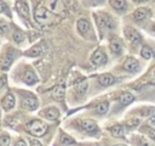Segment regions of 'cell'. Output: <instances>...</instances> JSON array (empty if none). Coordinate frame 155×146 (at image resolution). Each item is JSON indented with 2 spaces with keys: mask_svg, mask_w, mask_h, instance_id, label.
<instances>
[{
  "mask_svg": "<svg viewBox=\"0 0 155 146\" xmlns=\"http://www.w3.org/2000/svg\"><path fill=\"white\" fill-rule=\"evenodd\" d=\"M27 129L28 133L34 136H42L47 131V124L39 119H33L27 124Z\"/></svg>",
  "mask_w": 155,
  "mask_h": 146,
  "instance_id": "obj_1",
  "label": "cell"
},
{
  "mask_svg": "<svg viewBox=\"0 0 155 146\" xmlns=\"http://www.w3.org/2000/svg\"><path fill=\"white\" fill-rule=\"evenodd\" d=\"M94 19H96L97 26L101 29H110V28H114L115 27L114 19L108 13H104V12L94 13Z\"/></svg>",
  "mask_w": 155,
  "mask_h": 146,
  "instance_id": "obj_2",
  "label": "cell"
},
{
  "mask_svg": "<svg viewBox=\"0 0 155 146\" xmlns=\"http://www.w3.org/2000/svg\"><path fill=\"white\" fill-rule=\"evenodd\" d=\"M34 16H35L36 22H38L39 24H42V26H44V24H47L48 22H51V21H52V17H53L52 12L48 11V10H47L46 7H44V6L36 7Z\"/></svg>",
  "mask_w": 155,
  "mask_h": 146,
  "instance_id": "obj_3",
  "label": "cell"
},
{
  "mask_svg": "<svg viewBox=\"0 0 155 146\" xmlns=\"http://www.w3.org/2000/svg\"><path fill=\"white\" fill-rule=\"evenodd\" d=\"M45 7L54 15H61L64 11V4L62 0H45Z\"/></svg>",
  "mask_w": 155,
  "mask_h": 146,
  "instance_id": "obj_4",
  "label": "cell"
},
{
  "mask_svg": "<svg viewBox=\"0 0 155 146\" xmlns=\"http://www.w3.org/2000/svg\"><path fill=\"white\" fill-rule=\"evenodd\" d=\"M125 35H126L127 40H128L131 44H136V45H137V44L140 43V35H139V33H138L136 29L131 28V27L125 28Z\"/></svg>",
  "mask_w": 155,
  "mask_h": 146,
  "instance_id": "obj_5",
  "label": "cell"
},
{
  "mask_svg": "<svg viewBox=\"0 0 155 146\" xmlns=\"http://www.w3.org/2000/svg\"><path fill=\"white\" fill-rule=\"evenodd\" d=\"M76 27H78L79 33L82 34V35H85V36L91 33V24H90V22H88L87 19H85V18L79 19L78 23H76Z\"/></svg>",
  "mask_w": 155,
  "mask_h": 146,
  "instance_id": "obj_6",
  "label": "cell"
},
{
  "mask_svg": "<svg viewBox=\"0 0 155 146\" xmlns=\"http://www.w3.org/2000/svg\"><path fill=\"white\" fill-rule=\"evenodd\" d=\"M22 107L24 109H28V111H33V109H36L38 108V100L34 97V96H27L23 101H22Z\"/></svg>",
  "mask_w": 155,
  "mask_h": 146,
  "instance_id": "obj_7",
  "label": "cell"
},
{
  "mask_svg": "<svg viewBox=\"0 0 155 146\" xmlns=\"http://www.w3.org/2000/svg\"><path fill=\"white\" fill-rule=\"evenodd\" d=\"M124 68L128 72H136L139 69V62L133 57H128L124 62Z\"/></svg>",
  "mask_w": 155,
  "mask_h": 146,
  "instance_id": "obj_8",
  "label": "cell"
},
{
  "mask_svg": "<svg viewBox=\"0 0 155 146\" xmlns=\"http://www.w3.org/2000/svg\"><path fill=\"white\" fill-rule=\"evenodd\" d=\"M80 125L84 130L90 131V133H96L98 131V125L96 124V122L91 120V119H84L80 122Z\"/></svg>",
  "mask_w": 155,
  "mask_h": 146,
  "instance_id": "obj_9",
  "label": "cell"
},
{
  "mask_svg": "<svg viewBox=\"0 0 155 146\" xmlns=\"http://www.w3.org/2000/svg\"><path fill=\"white\" fill-rule=\"evenodd\" d=\"M22 80H23L25 84L31 85V84H35L39 79H38L36 74H35L31 69H27V71L23 73V75H22Z\"/></svg>",
  "mask_w": 155,
  "mask_h": 146,
  "instance_id": "obj_10",
  "label": "cell"
},
{
  "mask_svg": "<svg viewBox=\"0 0 155 146\" xmlns=\"http://www.w3.org/2000/svg\"><path fill=\"white\" fill-rule=\"evenodd\" d=\"M15 102H16V101H15V96H13L12 94H7V95H5L4 99H2L1 106H2V108H4L5 111H10L11 108H13Z\"/></svg>",
  "mask_w": 155,
  "mask_h": 146,
  "instance_id": "obj_11",
  "label": "cell"
},
{
  "mask_svg": "<svg viewBox=\"0 0 155 146\" xmlns=\"http://www.w3.org/2000/svg\"><path fill=\"white\" fill-rule=\"evenodd\" d=\"M64 95H65V86H64V84L57 85V86L53 89V91H52V96H53V99L57 100V101H63Z\"/></svg>",
  "mask_w": 155,
  "mask_h": 146,
  "instance_id": "obj_12",
  "label": "cell"
},
{
  "mask_svg": "<svg viewBox=\"0 0 155 146\" xmlns=\"http://www.w3.org/2000/svg\"><path fill=\"white\" fill-rule=\"evenodd\" d=\"M98 82L102 86H109L115 83V78L110 73H105V74H102L98 77Z\"/></svg>",
  "mask_w": 155,
  "mask_h": 146,
  "instance_id": "obj_13",
  "label": "cell"
},
{
  "mask_svg": "<svg viewBox=\"0 0 155 146\" xmlns=\"http://www.w3.org/2000/svg\"><path fill=\"white\" fill-rule=\"evenodd\" d=\"M16 10L22 17H24V18L29 17V7L24 1H17L16 2Z\"/></svg>",
  "mask_w": 155,
  "mask_h": 146,
  "instance_id": "obj_14",
  "label": "cell"
},
{
  "mask_svg": "<svg viewBox=\"0 0 155 146\" xmlns=\"http://www.w3.org/2000/svg\"><path fill=\"white\" fill-rule=\"evenodd\" d=\"M91 61L94 64H104L107 62V56L102 51H94L91 56Z\"/></svg>",
  "mask_w": 155,
  "mask_h": 146,
  "instance_id": "obj_15",
  "label": "cell"
},
{
  "mask_svg": "<svg viewBox=\"0 0 155 146\" xmlns=\"http://www.w3.org/2000/svg\"><path fill=\"white\" fill-rule=\"evenodd\" d=\"M148 16H149V10L148 9H144V7H139V9H137L133 12V18L136 21H138V22L145 19Z\"/></svg>",
  "mask_w": 155,
  "mask_h": 146,
  "instance_id": "obj_16",
  "label": "cell"
},
{
  "mask_svg": "<svg viewBox=\"0 0 155 146\" xmlns=\"http://www.w3.org/2000/svg\"><path fill=\"white\" fill-rule=\"evenodd\" d=\"M42 114H44L47 119H50V120H54V119L58 118L59 112H58V109L54 108V107H48V108H46V109L42 111Z\"/></svg>",
  "mask_w": 155,
  "mask_h": 146,
  "instance_id": "obj_17",
  "label": "cell"
},
{
  "mask_svg": "<svg viewBox=\"0 0 155 146\" xmlns=\"http://www.w3.org/2000/svg\"><path fill=\"white\" fill-rule=\"evenodd\" d=\"M12 61H13V55L12 54H4L2 57H1V69L6 71L11 66Z\"/></svg>",
  "mask_w": 155,
  "mask_h": 146,
  "instance_id": "obj_18",
  "label": "cell"
},
{
  "mask_svg": "<svg viewBox=\"0 0 155 146\" xmlns=\"http://www.w3.org/2000/svg\"><path fill=\"white\" fill-rule=\"evenodd\" d=\"M134 100V96L131 94V92H122L121 95H120V97H119V101L122 103V105H128V103H131L132 101Z\"/></svg>",
  "mask_w": 155,
  "mask_h": 146,
  "instance_id": "obj_19",
  "label": "cell"
},
{
  "mask_svg": "<svg viewBox=\"0 0 155 146\" xmlns=\"http://www.w3.org/2000/svg\"><path fill=\"white\" fill-rule=\"evenodd\" d=\"M109 2L111 5V7L115 9V10H117V11L124 10L126 7V5H127L126 4V0H110Z\"/></svg>",
  "mask_w": 155,
  "mask_h": 146,
  "instance_id": "obj_20",
  "label": "cell"
},
{
  "mask_svg": "<svg viewBox=\"0 0 155 146\" xmlns=\"http://www.w3.org/2000/svg\"><path fill=\"white\" fill-rule=\"evenodd\" d=\"M110 50H111V52L119 55V54L121 52V50H122V45H121V43H120L119 40L113 39V40L110 41Z\"/></svg>",
  "mask_w": 155,
  "mask_h": 146,
  "instance_id": "obj_21",
  "label": "cell"
},
{
  "mask_svg": "<svg viewBox=\"0 0 155 146\" xmlns=\"http://www.w3.org/2000/svg\"><path fill=\"white\" fill-rule=\"evenodd\" d=\"M87 89H88V83H87V80H82V82L78 83L76 86H75L76 92H79L80 95H84V94L87 91Z\"/></svg>",
  "mask_w": 155,
  "mask_h": 146,
  "instance_id": "obj_22",
  "label": "cell"
},
{
  "mask_svg": "<svg viewBox=\"0 0 155 146\" xmlns=\"http://www.w3.org/2000/svg\"><path fill=\"white\" fill-rule=\"evenodd\" d=\"M109 130H110V133H111L113 136H116V137H121V136H124V128H122L121 125H119V124L113 125Z\"/></svg>",
  "mask_w": 155,
  "mask_h": 146,
  "instance_id": "obj_23",
  "label": "cell"
},
{
  "mask_svg": "<svg viewBox=\"0 0 155 146\" xmlns=\"http://www.w3.org/2000/svg\"><path fill=\"white\" fill-rule=\"evenodd\" d=\"M41 52H42V47H41V45H35V46H33L30 50H28V51L25 52V55H27V56H31V57H34V56H39Z\"/></svg>",
  "mask_w": 155,
  "mask_h": 146,
  "instance_id": "obj_24",
  "label": "cell"
},
{
  "mask_svg": "<svg viewBox=\"0 0 155 146\" xmlns=\"http://www.w3.org/2000/svg\"><path fill=\"white\" fill-rule=\"evenodd\" d=\"M140 55H142V57L143 58H145V60H149V58H151L153 57V50L149 47V46H143L142 47V50H140Z\"/></svg>",
  "mask_w": 155,
  "mask_h": 146,
  "instance_id": "obj_25",
  "label": "cell"
},
{
  "mask_svg": "<svg viewBox=\"0 0 155 146\" xmlns=\"http://www.w3.org/2000/svg\"><path fill=\"white\" fill-rule=\"evenodd\" d=\"M108 108H109V103L108 102H101L97 105L96 107V111L99 113V114H104L108 112Z\"/></svg>",
  "mask_w": 155,
  "mask_h": 146,
  "instance_id": "obj_26",
  "label": "cell"
},
{
  "mask_svg": "<svg viewBox=\"0 0 155 146\" xmlns=\"http://www.w3.org/2000/svg\"><path fill=\"white\" fill-rule=\"evenodd\" d=\"M13 39H15V41H17V43H22V41L24 40V33H23L22 30H16V32L13 33Z\"/></svg>",
  "mask_w": 155,
  "mask_h": 146,
  "instance_id": "obj_27",
  "label": "cell"
},
{
  "mask_svg": "<svg viewBox=\"0 0 155 146\" xmlns=\"http://www.w3.org/2000/svg\"><path fill=\"white\" fill-rule=\"evenodd\" d=\"M61 141H62V144H63V145H73V144H74V140H73L70 136L65 135V134H62Z\"/></svg>",
  "mask_w": 155,
  "mask_h": 146,
  "instance_id": "obj_28",
  "label": "cell"
},
{
  "mask_svg": "<svg viewBox=\"0 0 155 146\" xmlns=\"http://www.w3.org/2000/svg\"><path fill=\"white\" fill-rule=\"evenodd\" d=\"M10 145V136L2 135L0 137V146H8Z\"/></svg>",
  "mask_w": 155,
  "mask_h": 146,
  "instance_id": "obj_29",
  "label": "cell"
},
{
  "mask_svg": "<svg viewBox=\"0 0 155 146\" xmlns=\"http://www.w3.org/2000/svg\"><path fill=\"white\" fill-rule=\"evenodd\" d=\"M138 123H139V119L138 118H133V119H130L127 122V125L128 127H134V125H138Z\"/></svg>",
  "mask_w": 155,
  "mask_h": 146,
  "instance_id": "obj_30",
  "label": "cell"
},
{
  "mask_svg": "<svg viewBox=\"0 0 155 146\" xmlns=\"http://www.w3.org/2000/svg\"><path fill=\"white\" fill-rule=\"evenodd\" d=\"M147 130H148V135L150 136V139L155 141V129L154 128H147Z\"/></svg>",
  "mask_w": 155,
  "mask_h": 146,
  "instance_id": "obj_31",
  "label": "cell"
},
{
  "mask_svg": "<svg viewBox=\"0 0 155 146\" xmlns=\"http://www.w3.org/2000/svg\"><path fill=\"white\" fill-rule=\"evenodd\" d=\"M139 146H153L149 141H147V140H144V139H139Z\"/></svg>",
  "mask_w": 155,
  "mask_h": 146,
  "instance_id": "obj_32",
  "label": "cell"
},
{
  "mask_svg": "<svg viewBox=\"0 0 155 146\" xmlns=\"http://www.w3.org/2000/svg\"><path fill=\"white\" fill-rule=\"evenodd\" d=\"M30 146H42V145H41V142H40L39 140L31 139V140H30Z\"/></svg>",
  "mask_w": 155,
  "mask_h": 146,
  "instance_id": "obj_33",
  "label": "cell"
},
{
  "mask_svg": "<svg viewBox=\"0 0 155 146\" xmlns=\"http://www.w3.org/2000/svg\"><path fill=\"white\" fill-rule=\"evenodd\" d=\"M150 82L153 83V84H155V67L151 69V72H150Z\"/></svg>",
  "mask_w": 155,
  "mask_h": 146,
  "instance_id": "obj_34",
  "label": "cell"
},
{
  "mask_svg": "<svg viewBox=\"0 0 155 146\" xmlns=\"http://www.w3.org/2000/svg\"><path fill=\"white\" fill-rule=\"evenodd\" d=\"M16 146H28V145H27V142H25V141H24L23 139H19V140L17 141Z\"/></svg>",
  "mask_w": 155,
  "mask_h": 146,
  "instance_id": "obj_35",
  "label": "cell"
},
{
  "mask_svg": "<svg viewBox=\"0 0 155 146\" xmlns=\"http://www.w3.org/2000/svg\"><path fill=\"white\" fill-rule=\"evenodd\" d=\"M6 85V75H2L1 77V88H5Z\"/></svg>",
  "mask_w": 155,
  "mask_h": 146,
  "instance_id": "obj_36",
  "label": "cell"
},
{
  "mask_svg": "<svg viewBox=\"0 0 155 146\" xmlns=\"http://www.w3.org/2000/svg\"><path fill=\"white\" fill-rule=\"evenodd\" d=\"M6 28H7L6 23H5L4 21H1V30H2V33H5V32H6Z\"/></svg>",
  "mask_w": 155,
  "mask_h": 146,
  "instance_id": "obj_37",
  "label": "cell"
},
{
  "mask_svg": "<svg viewBox=\"0 0 155 146\" xmlns=\"http://www.w3.org/2000/svg\"><path fill=\"white\" fill-rule=\"evenodd\" d=\"M149 122H150V124L155 125V114H154V116H151V117L149 118Z\"/></svg>",
  "mask_w": 155,
  "mask_h": 146,
  "instance_id": "obj_38",
  "label": "cell"
},
{
  "mask_svg": "<svg viewBox=\"0 0 155 146\" xmlns=\"http://www.w3.org/2000/svg\"><path fill=\"white\" fill-rule=\"evenodd\" d=\"M91 2H93V4H99V2H102L103 0H90Z\"/></svg>",
  "mask_w": 155,
  "mask_h": 146,
  "instance_id": "obj_39",
  "label": "cell"
},
{
  "mask_svg": "<svg viewBox=\"0 0 155 146\" xmlns=\"http://www.w3.org/2000/svg\"><path fill=\"white\" fill-rule=\"evenodd\" d=\"M134 2H142V1H144V0H133Z\"/></svg>",
  "mask_w": 155,
  "mask_h": 146,
  "instance_id": "obj_40",
  "label": "cell"
},
{
  "mask_svg": "<svg viewBox=\"0 0 155 146\" xmlns=\"http://www.w3.org/2000/svg\"><path fill=\"white\" fill-rule=\"evenodd\" d=\"M88 146H99L98 144H92V145H88Z\"/></svg>",
  "mask_w": 155,
  "mask_h": 146,
  "instance_id": "obj_41",
  "label": "cell"
},
{
  "mask_svg": "<svg viewBox=\"0 0 155 146\" xmlns=\"http://www.w3.org/2000/svg\"><path fill=\"white\" fill-rule=\"evenodd\" d=\"M115 146H126V145H122V144H119V145H115Z\"/></svg>",
  "mask_w": 155,
  "mask_h": 146,
  "instance_id": "obj_42",
  "label": "cell"
},
{
  "mask_svg": "<svg viewBox=\"0 0 155 146\" xmlns=\"http://www.w3.org/2000/svg\"><path fill=\"white\" fill-rule=\"evenodd\" d=\"M154 29H155V26H154Z\"/></svg>",
  "mask_w": 155,
  "mask_h": 146,
  "instance_id": "obj_43",
  "label": "cell"
}]
</instances>
